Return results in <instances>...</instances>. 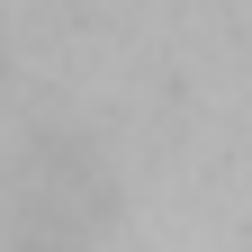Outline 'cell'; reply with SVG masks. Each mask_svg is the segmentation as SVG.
Returning a JSON list of instances; mask_svg holds the SVG:
<instances>
[{
  "label": "cell",
  "instance_id": "cell-1",
  "mask_svg": "<svg viewBox=\"0 0 252 252\" xmlns=\"http://www.w3.org/2000/svg\"><path fill=\"white\" fill-rule=\"evenodd\" d=\"M9 198H18V243L81 252L90 225H99V207H108V171H99L90 144L45 135V144H27L18 162H9Z\"/></svg>",
  "mask_w": 252,
  "mask_h": 252
},
{
  "label": "cell",
  "instance_id": "cell-2",
  "mask_svg": "<svg viewBox=\"0 0 252 252\" xmlns=\"http://www.w3.org/2000/svg\"><path fill=\"white\" fill-rule=\"evenodd\" d=\"M18 252H36V243H18Z\"/></svg>",
  "mask_w": 252,
  "mask_h": 252
}]
</instances>
